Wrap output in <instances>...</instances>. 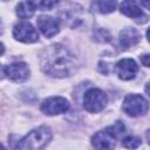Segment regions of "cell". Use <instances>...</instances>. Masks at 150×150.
I'll return each instance as SVG.
<instances>
[{
	"label": "cell",
	"instance_id": "cell-1",
	"mask_svg": "<svg viewBox=\"0 0 150 150\" xmlns=\"http://www.w3.org/2000/svg\"><path fill=\"white\" fill-rule=\"evenodd\" d=\"M41 69L53 77H67L77 69L75 55L62 45H52L45 48L40 57Z\"/></svg>",
	"mask_w": 150,
	"mask_h": 150
},
{
	"label": "cell",
	"instance_id": "cell-2",
	"mask_svg": "<svg viewBox=\"0 0 150 150\" xmlns=\"http://www.w3.org/2000/svg\"><path fill=\"white\" fill-rule=\"evenodd\" d=\"M125 128L121 121H117L114 125L97 131L91 137V145L96 150H114L117 143V137L124 132Z\"/></svg>",
	"mask_w": 150,
	"mask_h": 150
},
{
	"label": "cell",
	"instance_id": "cell-3",
	"mask_svg": "<svg viewBox=\"0 0 150 150\" xmlns=\"http://www.w3.org/2000/svg\"><path fill=\"white\" fill-rule=\"evenodd\" d=\"M52 139V131L48 127L41 125L33 129L28 135L21 138L15 150H43Z\"/></svg>",
	"mask_w": 150,
	"mask_h": 150
},
{
	"label": "cell",
	"instance_id": "cell-4",
	"mask_svg": "<svg viewBox=\"0 0 150 150\" xmlns=\"http://www.w3.org/2000/svg\"><path fill=\"white\" fill-rule=\"evenodd\" d=\"M108 103L107 94L98 88H90L84 93L83 107L89 112H100Z\"/></svg>",
	"mask_w": 150,
	"mask_h": 150
},
{
	"label": "cell",
	"instance_id": "cell-5",
	"mask_svg": "<svg viewBox=\"0 0 150 150\" xmlns=\"http://www.w3.org/2000/svg\"><path fill=\"white\" fill-rule=\"evenodd\" d=\"M122 108L127 115L131 117H137V116H143L148 112L149 103L143 96L138 94H129L125 96Z\"/></svg>",
	"mask_w": 150,
	"mask_h": 150
},
{
	"label": "cell",
	"instance_id": "cell-6",
	"mask_svg": "<svg viewBox=\"0 0 150 150\" xmlns=\"http://www.w3.org/2000/svg\"><path fill=\"white\" fill-rule=\"evenodd\" d=\"M69 110V102L60 96H53L49 98H46L41 103V111L46 115H60L64 114Z\"/></svg>",
	"mask_w": 150,
	"mask_h": 150
},
{
	"label": "cell",
	"instance_id": "cell-7",
	"mask_svg": "<svg viewBox=\"0 0 150 150\" xmlns=\"http://www.w3.org/2000/svg\"><path fill=\"white\" fill-rule=\"evenodd\" d=\"M2 73L4 75H7L9 80L21 83L28 80L30 70L25 62H15L9 66H2Z\"/></svg>",
	"mask_w": 150,
	"mask_h": 150
},
{
	"label": "cell",
	"instance_id": "cell-8",
	"mask_svg": "<svg viewBox=\"0 0 150 150\" xmlns=\"http://www.w3.org/2000/svg\"><path fill=\"white\" fill-rule=\"evenodd\" d=\"M13 36L15 38V40L25 43H33L39 40L38 30L29 22L16 23L13 28Z\"/></svg>",
	"mask_w": 150,
	"mask_h": 150
},
{
	"label": "cell",
	"instance_id": "cell-9",
	"mask_svg": "<svg viewBox=\"0 0 150 150\" xmlns=\"http://www.w3.org/2000/svg\"><path fill=\"white\" fill-rule=\"evenodd\" d=\"M70 7L62 8V12L60 13L62 20L64 23H67L70 27H77L83 22V11L82 7L79 5L69 4Z\"/></svg>",
	"mask_w": 150,
	"mask_h": 150
},
{
	"label": "cell",
	"instance_id": "cell-10",
	"mask_svg": "<svg viewBox=\"0 0 150 150\" xmlns=\"http://www.w3.org/2000/svg\"><path fill=\"white\" fill-rule=\"evenodd\" d=\"M116 74L121 80L129 81L132 80L137 71H138V66L132 59H122L116 63Z\"/></svg>",
	"mask_w": 150,
	"mask_h": 150
},
{
	"label": "cell",
	"instance_id": "cell-11",
	"mask_svg": "<svg viewBox=\"0 0 150 150\" xmlns=\"http://www.w3.org/2000/svg\"><path fill=\"white\" fill-rule=\"evenodd\" d=\"M36 25L46 38H52L55 34H57L60 30L59 21L48 15H40L36 19Z\"/></svg>",
	"mask_w": 150,
	"mask_h": 150
},
{
	"label": "cell",
	"instance_id": "cell-12",
	"mask_svg": "<svg viewBox=\"0 0 150 150\" xmlns=\"http://www.w3.org/2000/svg\"><path fill=\"white\" fill-rule=\"evenodd\" d=\"M120 9H121V13H123L124 15H127V16L136 20L137 22H141V20H139L141 18L146 19L145 14L137 6V4L135 1H123L120 5Z\"/></svg>",
	"mask_w": 150,
	"mask_h": 150
},
{
	"label": "cell",
	"instance_id": "cell-13",
	"mask_svg": "<svg viewBox=\"0 0 150 150\" xmlns=\"http://www.w3.org/2000/svg\"><path fill=\"white\" fill-rule=\"evenodd\" d=\"M141 40L139 33L135 28H124L120 33V42L123 48H129L137 45Z\"/></svg>",
	"mask_w": 150,
	"mask_h": 150
},
{
	"label": "cell",
	"instance_id": "cell-14",
	"mask_svg": "<svg viewBox=\"0 0 150 150\" xmlns=\"http://www.w3.org/2000/svg\"><path fill=\"white\" fill-rule=\"evenodd\" d=\"M36 2L35 1H22L19 2L16 6V15L21 19H28L30 18L35 9H36Z\"/></svg>",
	"mask_w": 150,
	"mask_h": 150
},
{
	"label": "cell",
	"instance_id": "cell-15",
	"mask_svg": "<svg viewBox=\"0 0 150 150\" xmlns=\"http://www.w3.org/2000/svg\"><path fill=\"white\" fill-rule=\"evenodd\" d=\"M116 6H117L116 1H94V2H91V8L100 13H103V14L114 12Z\"/></svg>",
	"mask_w": 150,
	"mask_h": 150
},
{
	"label": "cell",
	"instance_id": "cell-16",
	"mask_svg": "<svg viewBox=\"0 0 150 150\" xmlns=\"http://www.w3.org/2000/svg\"><path fill=\"white\" fill-rule=\"evenodd\" d=\"M141 144H142V141H141V138L138 136L130 135V136H127L125 138L122 139V145L125 149H136Z\"/></svg>",
	"mask_w": 150,
	"mask_h": 150
},
{
	"label": "cell",
	"instance_id": "cell-17",
	"mask_svg": "<svg viewBox=\"0 0 150 150\" xmlns=\"http://www.w3.org/2000/svg\"><path fill=\"white\" fill-rule=\"evenodd\" d=\"M35 2H36V7L40 8L41 11L50 9L53 6L56 5V2H54V1H35Z\"/></svg>",
	"mask_w": 150,
	"mask_h": 150
},
{
	"label": "cell",
	"instance_id": "cell-18",
	"mask_svg": "<svg viewBox=\"0 0 150 150\" xmlns=\"http://www.w3.org/2000/svg\"><path fill=\"white\" fill-rule=\"evenodd\" d=\"M141 63L145 67H150V54H144L142 56H139Z\"/></svg>",
	"mask_w": 150,
	"mask_h": 150
},
{
	"label": "cell",
	"instance_id": "cell-19",
	"mask_svg": "<svg viewBox=\"0 0 150 150\" xmlns=\"http://www.w3.org/2000/svg\"><path fill=\"white\" fill-rule=\"evenodd\" d=\"M139 5L143 6V7H146L148 9H150V1H141Z\"/></svg>",
	"mask_w": 150,
	"mask_h": 150
},
{
	"label": "cell",
	"instance_id": "cell-20",
	"mask_svg": "<svg viewBox=\"0 0 150 150\" xmlns=\"http://www.w3.org/2000/svg\"><path fill=\"white\" fill-rule=\"evenodd\" d=\"M145 93L148 94V96H150V82L145 86Z\"/></svg>",
	"mask_w": 150,
	"mask_h": 150
},
{
	"label": "cell",
	"instance_id": "cell-21",
	"mask_svg": "<svg viewBox=\"0 0 150 150\" xmlns=\"http://www.w3.org/2000/svg\"><path fill=\"white\" fill-rule=\"evenodd\" d=\"M145 137H146L148 143H149V145H150V129H149V130H146V132H145Z\"/></svg>",
	"mask_w": 150,
	"mask_h": 150
},
{
	"label": "cell",
	"instance_id": "cell-22",
	"mask_svg": "<svg viewBox=\"0 0 150 150\" xmlns=\"http://www.w3.org/2000/svg\"><path fill=\"white\" fill-rule=\"evenodd\" d=\"M146 38H148V40H149V42H150V28L146 30Z\"/></svg>",
	"mask_w": 150,
	"mask_h": 150
}]
</instances>
